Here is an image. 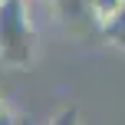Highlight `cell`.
Wrapping results in <instances>:
<instances>
[{"mask_svg":"<svg viewBox=\"0 0 125 125\" xmlns=\"http://www.w3.org/2000/svg\"><path fill=\"white\" fill-rule=\"evenodd\" d=\"M33 56V26L26 0H0V59L26 66Z\"/></svg>","mask_w":125,"mask_h":125,"instance_id":"6da1fadb","label":"cell"},{"mask_svg":"<svg viewBox=\"0 0 125 125\" xmlns=\"http://www.w3.org/2000/svg\"><path fill=\"white\" fill-rule=\"evenodd\" d=\"M102 36L112 40L119 50H125V3H122V10L115 13L112 20H105V23H102Z\"/></svg>","mask_w":125,"mask_h":125,"instance_id":"7a4b0ae2","label":"cell"},{"mask_svg":"<svg viewBox=\"0 0 125 125\" xmlns=\"http://www.w3.org/2000/svg\"><path fill=\"white\" fill-rule=\"evenodd\" d=\"M125 0H89V7H92V17L99 20V23H105V20H112L115 13L122 10Z\"/></svg>","mask_w":125,"mask_h":125,"instance_id":"3957f363","label":"cell"},{"mask_svg":"<svg viewBox=\"0 0 125 125\" xmlns=\"http://www.w3.org/2000/svg\"><path fill=\"white\" fill-rule=\"evenodd\" d=\"M76 122H79V119H76L73 109H66V112H59L56 119H53V125H76Z\"/></svg>","mask_w":125,"mask_h":125,"instance_id":"277c9868","label":"cell"},{"mask_svg":"<svg viewBox=\"0 0 125 125\" xmlns=\"http://www.w3.org/2000/svg\"><path fill=\"white\" fill-rule=\"evenodd\" d=\"M0 125H17V119H13V115L3 109V112H0Z\"/></svg>","mask_w":125,"mask_h":125,"instance_id":"5b68a950","label":"cell"},{"mask_svg":"<svg viewBox=\"0 0 125 125\" xmlns=\"http://www.w3.org/2000/svg\"><path fill=\"white\" fill-rule=\"evenodd\" d=\"M0 112H3V105H0Z\"/></svg>","mask_w":125,"mask_h":125,"instance_id":"8992f818","label":"cell"}]
</instances>
